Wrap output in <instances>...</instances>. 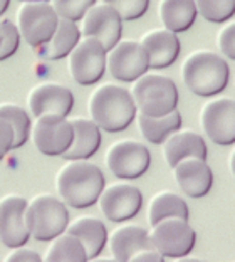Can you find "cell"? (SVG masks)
Returning a JSON list of instances; mask_svg holds the SVG:
<instances>
[{
  "label": "cell",
  "mask_w": 235,
  "mask_h": 262,
  "mask_svg": "<svg viewBox=\"0 0 235 262\" xmlns=\"http://www.w3.org/2000/svg\"><path fill=\"white\" fill-rule=\"evenodd\" d=\"M89 115L101 129L118 133L133 123L136 104L128 89L108 82L89 96Z\"/></svg>",
  "instance_id": "obj_2"
},
{
  "label": "cell",
  "mask_w": 235,
  "mask_h": 262,
  "mask_svg": "<svg viewBox=\"0 0 235 262\" xmlns=\"http://www.w3.org/2000/svg\"><path fill=\"white\" fill-rule=\"evenodd\" d=\"M27 200L20 195H5L0 199V242L10 249L26 246L31 239L26 222Z\"/></svg>",
  "instance_id": "obj_15"
},
{
  "label": "cell",
  "mask_w": 235,
  "mask_h": 262,
  "mask_svg": "<svg viewBox=\"0 0 235 262\" xmlns=\"http://www.w3.org/2000/svg\"><path fill=\"white\" fill-rule=\"evenodd\" d=\"M72 141L61 157L64 160H88L101 146V128L88 118H72Z\"/></svg>",
  "instance_id": "obj_19"
},
{
  "label": "cell",
  "mask_w": 235,
  "mask_h": 262,
  "mask_svg": "<svg viewBox=\"0 0 235 262\" xmlns=\"http://www.w3.org/2000/svg\"><path fill=\"white\" fill-rule=\"evenodd\" d=\"M138 124H140V131L144 140L153 145H161L168 136L182 128V115L177 110L163 116H148L140 113Z\"/></svg>",
  "instance_id": "obj_25"
},
{
  "label": "cell",
  "mask_w": 235,
  "mask_h": 262,
  "mask_svg": "<svg viewBox=\"0 0 235 262\" xmlns=\"http://www.w3.org/2000/svg\"><path fill=\"white\" fill-rule=\"evenodd\" d=\"M188 215H190V212H188L186 202L180 195L173 192L156 193L148 207V220L152 225L168 217H178V219L188 220Z\"/></svg>",
  "instance_id": "obj_26"
},
{
  "label": "cell",
  "mask_w": 235,
  "mask_h": 262,
  "mask_svg": "<svg viewBox=\"0 0 235 262\" xmlns=\"http://www.w3.org/2000/svg\"><path fill=\"white\" fill-rule=\"evenodd\" d=\"M131 96L135 99L136 110L148 116H163L177 110L178 89L177 84L166 76L143 74L138 77Z\"/></svg>",
  "instance_id": "obj_5"
},
{
  "label": "cell",
  "mask_w": 235,
  "mask_h": 262,
  "mask_svg": "<svg viewBox=\"0 0 235 262\" xmlns=\"http://www.w3.org/2000/svg\"><path fill=\"white\" fill-rule=\"evenodd\" d=\"M20 32L17 24L9 19H0V61H5L19 49Z\"/></svg>",
  "instance_id": "obj_30"
},
{
  "label": "cell",
  "mask_w": 235,
  "mask_h": 262,
  "mask_svg": "<svg viewBox=\"0 0 235 262\" xmlns=\"http://www.w3.org/2000/svg\"><path fill=\"white\" fill-rule=\"evenodd\" d=\"M158 12L165 29L175 34L188 31L198 14L195 0H161Z\"/></svg>",
  "instance_id": "obj_24"
},
{
  "label": "cell",
  "mask_w": 235,
  "mask_h": 262,
  "mask_svg": "<svg viewBox=\"0 0 235 262\" xmlns=\"http://www.w3.org/2000/svg\"><path fill=\"white\" fill-rule=\"evenodd\" d=\"M29 110L35 118L40 115H57L66 116L74 106V96L71 89L59 82H40L29 93Z\"/></svg>",
  "instance_id": "obj_16"
},
{
  "label": "cell",
  "mask_w": 235,
  "mask_h": 262,
  "mask_svg": "<svg viewBox=\"0 0 235 262\" xmlns=\"http://www.w3.org/2000/svg\"><path fill=\"white\" fill-rule=\"evenodd\" d=\"M200 123L205 135L217 145L235 143V101L228 98L213 99L203 106Z\"/></svg>",
  "instance_id": "obj_12"
},
{
  "label": "cell",
  "mask_w": 235,
  "mask_h": 262,
  "mask_svg": "<svg viewBox=\"0 0 235 262\" xmlns=\"http://www.w3.org/2000/svg\"><path fill=\"white\" fill-rule=\"evenodd\" d=\"M141 46L148 54V62L152 69H165L178 59L180 40L177 34L168 29H155L143 35Z\"/></svg>",
  "instance_id": "obj_18"
},
{
  "label": "cell",
  "mask_w": 235,
  "mask_h": 262,
  "mask_svg": "<svg viewBox=\"0 0 235 262\" xmlns=\"http://www.w3.org/2000/svg\"><path fill=\"white\" fill-rule=\"evenodd\" d=\"M163 155L166 163L173 168L180 160L188 157L207 160V145H205V140L195 131L178 129L163 141Z\"/></svg>",
  "instance_id": "obj_22"
},
{
  "label": "cell",
  "mask_w": 235,
  "mask_h": 262,
  "mask_svg": "<svg viewBox=\"0 0 235 262\" xmlns=\"http://www.w3.org/2000/svg\"><path fill=\"white\" fill-rule=\"evenodd\" d=\"M94 4L96 0H52V7L57 15L72 22L81 20Z\"/></svg>",
  "instance_id": "obj_31"
},
{
  "label": "cell",
  "mask_w": 235,
  "mask_h": 262,
  "mask_svg": "<svg viewBox=\"0 0 235 262\" xmlns=\"http://www.w3.org/2000/svg\"><path fill=\"white\" fill-rule=\"evenodd\" d=\"M219 47L224 56L235 61V22L228 24L219 34Z\"/></svg>",
  "instance_id": "obj_33"
},
{
  "label": "cell",
  "mask_w": 235,
  "mask_h": 262,
  "mask_svg": "<svg viewBox=\"0 0 235 262\" xmlns=\"http://www.w3.org/2000/svg\"><path fill=\"white\" fill-rule=\"evenodd\" d=\"M81 35L94 37L102 44L106 51H111L123 34V19L110 5H93L82 17Z\"/></svg>",
  "instance_id": "obj_14"
},
{
  "label": "cell",
  "mask_w": 235,
  "mask_h": 262,
  "mask_svg": "<svg viewBox=\"0 0 235 262\" xmlns=\"http://www.w3.org/2000/svg\"><path fill=\"white\" fill-rule=\"evenodd\" d=\"M12 145H14V128L5 118H0V160L12 150Z\"/></svg>",
  "instance_id": "obj_34"
},
{
  "label": "cell",
  "mask_w": 235,
  "mask_h": 262,
  "mask_svg": "<svg viewBox=\"0 0 235 262\" xmlns=\"http://www.w3.org/2000/svg\"><path fill=\"white\" fill-rule=\"evenodd\" d=\"M173 175L182 192L191 199L205 196L213 183V173L207 162L197 157L183 158L173 166Z\"/></svg>",
  "instance_id": "obj_17"
},
{
  "label": "cell",
  "mask_w": 235,
  "mask_h": 262,
  "mask_svg": "<svg viewBox=\"0 0 235 262\" xmlns=\"http://www.w3.org/2000/svg\"><path fill=\"white\" fill-rule=\"evenodd\" d=\"M34 146L47 157H59L72 141V124L66 116L40 115L31 126Z\"/></svg>",
  "instance_id": "obj_10"
},
{
  "label": "cell",
  "mask_w": 235,
  "mask_h": 262,
  "mask_svg": "<svg viewBox=\"0 0 235 262\" xmlns=\"http://www.w3.org/2000/svg\"><path fill=\"white\" fill-rule=\"evenodd\" d=\"M108 51L94 37L79 39L69 52V73L77 84H96L106 71Z\"/></svg>",
  "instance_id": "obj_7"
},
{
  "label": "cell",
  "mask_w": 235,
  "mask_h": 262,
  "mask_svg": "<svg viewBox=\"0 0 235 262\" xmlns=\"http://www.w3.org/2000/svg\"><path fill=\"white\" fill-rule=\"evenodd\" d=\"M79 39H81V29L77 27V24L69 19L59 17L57 27L52 34V37L46 44L34 47V49L35 54L42 59L59 61V59L69 56V52L74 49V46L79 42Z\"/></svg>",
  "instance_id": "obj_21"
},
{
  "label": "cell",
  "mask_w": 235,
  "mask_h": 262,
  "mask_svg": "<svg viewBox=\"0 0 235 262\" xmlns=\"http://www.w3.org/2000/svg\"><path fill=\"white\" fill-rule=\"evenodd\" d=\"M66 232L76 235L81 241L84 251H86L88 260L98 257L108 242L106 225L102 224V220L91 215H82L76 219L74 222L68 225Z\"/></svg>",
  "instance_id": "obj_23"
},
{
  "label": "cell",
  "mask_w": 235,
  "mask_h": 262,
  "mask_svg": "<svg viewBox=\"0 0 235 262\" xmlns=\"http://www.w3.org/2000/svg\"><path fill=\"white\" fill-rule=\"evenodd\" d=\"M57 193L72 208H88L96 204L104 188V175L98 165L86 160H68L56 178Z\"/></svg>",
  "instance_id": "obj_1"
},
{
  "label": "cell",
  "mask_w": 235,
  "mask_h": 262,
  "mask_svg": "<svg viewBox=\"0 0 235 262\" xmlns=\"http://www.w3.org/2000/svg\"><path fill=\"white\" fill-rule=\"evenodd\" d=\"M183 82L197 96H215L228 82L230 69L224 57L210 51H197L185 59L182 66Z\"/></svg>",
  "instance_id": "obj_3"
},
{
  "label": "cell",
  "mask_w": 235,
  "mask_h": 262,
  "mask_svg": "<svg viewBox=\"0 0 235 262\" xmlns=\"http://www.w3.org/2000/svg\"><path fill=\"white\" fill-rule=\"evenodd\" d=\"M197 12L208 22H225L235 14V0H195Z\"/></svg>",
  "instance_id": "obj_29"
},
{
  "label": "cell",
  "mask_w": 235,
  "mask_h": 262,
  "mask_svg": "<svg viewBox=\"0 0 235 262\" xmlns=\"http://www.w3.org/2000/svg\"><path fill=\"white\" fill-rule=\"evenodd\" d=\"M98 200L101 212L111 222H124V220L133 219L143 205L140 188L123 182L102 188Z\"/></svg>",
  "instance_id": "obj_13"
},
{
  "label": "cell",
  "mask_w": 235,
  "mask_h": 262,
  "mask_svg": "<svg viewBox=\"0 0 235 262\" xmlns=\"http://www.w3.org/2000/svg\"><path fill=\"white\" fill-rule=\"evenodd\" d=\"M106 66L114 79L123 82L136 81L149 69L146 51L141 42L135 40H119L111 51H108Z\"/></svg>",
  "instance_id": "obj_11"
},
{
  "label": "cell",
  "mask_w": 235,
  "mask_h": 262,
  "mask_svg": "<svg viewBox=\"0 0 235 262\" xmlns=\"http://www.w3.org/2000/svg\"><path fill=\"white\" fill-rule=\"evenodd\" d=\"M9 4H10V0H0V15L9 9Z\"/></svg>",
  "instance_id": "obj_37"
},
{
  "label": "cell",
  "mask_w": 235,
  "mask_h": 262,
  "mask_svg": "<svg viewBox=\"0 0 235 262\" xmlns=\"http://www.w3.org/2000/svg\"><path fill=\"white\" fill-rule=\"evenodd\" d=\"M110 246L116 260H131L138 252L155 249L149 239V232L140 225H121L113 230Z\"/></svg>",
  "instance_id": "obj_20"
},
{
  "label": "cell",
  "mask_w": 235,
  "mask_h": 262,
  "mask_svg": "<svg viewBox=\"0 0 235 262\" xmlns=\"http://www.w3.org/2000/svg\"><path fill=\"white\" fill-rule=\"evenodd\" d=\"M26 222L32 239L39 242L52 241L68 229L69 212L62 199L49 193H40L27 202Z\"/></svg>",
  "instance_id": "obj_4"
},
{
  "label": "cell",
  "mask_w": 235,
  "mask_h": 262,
  "mask_svg": "<svg viewBox=\"0 0 235 262\" xmlns=\"http://www.w3.org/2000/svg\"><path fill=\"white\" fill-rule=\"evenodd\" d=\"M152 163V155L143 143L133 140L116 141L108 148L106 165L119 180H135L144 175Z\"/></svg>",
  "instance_id": "obj_9"
},
{
  "label": "cell",
  "mask_w": 235,
  "mask_h": 262,
  "mask_svg": "<svg viewBox=\"0 0 235 262\" xmlns=\"http://www.w3.org/2000/svg\"><path fill=\"white\" fill-rule=\"evenodd\" d=\"M5 260H42V257L37 254L31 251V249H26V247H14V251H10V254H7Z\"/></svg>",
  "instance_id": "obj_35"
},
{
  "label": "cell",
  "mask_w": 235,
  "mask_h": 262,
  "mask_svg": "<svg viewBox=\"0 0 235 262\" xmlns=\"http://www.w3.org/2000/svg\"><path fill=\"white\" fill-rule=\"evenodd\" d=\"M44 260H88L86 251H84L81 241L69 232H62L54 237L51 246L44 254Z\"/></svg>",
  "instance_id": "obj_27"
},
{
  "label": "cell",
  "mask_w": 235,
  "mask_h": 262,
  "mask_svg": "<svg viewBox=\"0 0 235 262\" xmlns=\"http://www.w3.org/2000/svg\"><path fill=\"white\" fill-rule=\"evenodd\" d=\"M165 257L155 249H146V251L138 252L131 260H163Z\"/></svg>",
  "instance_id": "obj_36"
},
{
  "label": "cell",
  "mask_w": 235,
  "mask_h": 262,
  "mask_svg": "<svg viewBox=\"0 0 235 262\" xmlns=\"http://www.w3.org/2000/svg\"><path fill=\"white\" fill-rule=\"evenodd\" d=\"M0 118H5L12 124V128H14V145H12V150L26 145L32 126L27 111L17 104H0Z\"/></svg>",
  "instance_id": "obj_28"
},
{
  "label": "cell",
  "mask_w": 235,
  "mask_h": 262,
  "mask_svg": "<svg viewBox=\"0 0 235 262\" xmlns=\"http://www.w3.org/2000/svg\"><path fill=\"white\" fill-rule=\"evenodd\" d=\"M149 239L163 257H185L195 246L197 234L188 220L178 217H168L152 225Z\"/></svg>",
  "instance_id": "obj_6"
},
{
  "label": "cell",
  "mask_w": 235,
  "mask_h": 262,
  "mask_svg": "<svg viewBox=\"0 0 235 262\" xmlns=\"http://www.w3.org/2000/svg\"><path fill=\"white\" fill-rule=\"evenodd\" d=\"M59 15L52 4L47 2H26L17 12V27L20 37L32 47L46 44L52 37L57 27Z\"/></svg>",
  "instance_id": "obj_8"
},
{
  "label": "cell",
  "mask_w": 235,
  "mask_h": 262,
  "mask_svg": "<svg viewBox=\"0 0 235 262\" xmlns=\"http://www.w3.org/2000/svg\"><path fill=\"white\" fill-rule=\"evenodd\" d=\"M118 12L123 20H136L149 9V0H102Z\"/></svg>",
  "instance_id": "obj_32"
},
{
  "label": "cell",
  "mask_w": 235,
  "mask_h": 262,
  "mask_svg": "<svg viewBox=\"0 0 235 262\" xmlns=\"http://www.w3.org/2000/svg\"><path fill=\"white\" fill-rule=\"evenodd\" d=\"M230 170H232V175L235 177V150H233L232 157H230Z\"/></svg>",
  "instance_id": "obj_38"
}]
</instances>
